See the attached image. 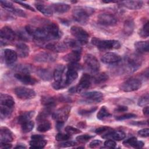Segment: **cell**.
<instances>
[{"label":"cell","mask_w":149,"mask_h":149,"mask_svg":"<svg viewBox=\"0 0 149 149\" xmlns=\"http://www.w3.org/2000/svg\"><path fill=\"white\" fill-rule=\"evenodd\" d=\"M94 12V9L83 6H77L73 8L72 11L74 19L78 23L84 24H86L89 17Z\"/></svg>","instance_id":"1"},{"label":"cell","mask_w":149,"mask_h":149,"mask_svg":"<svg viewBox=\"0 0 149 149\" xmlns=\"http://www.w3.org/2000/svg\"><path fill=\"white\" fill-rule=\"evenodd\" d=\"M91 42L100 49H118L120 47V44L119 41L115 40H101L97 38H93Z\"/></svg>","instance_id":"2"},{"label":"cell","mask_w":149,"mask_h":149,"mask_svg":"<svg viewBox=\"0 0 149 149\" xmlns=\"http://www.w3.org/2000/svg\"><path fill=\"white\" fill-rule=\"evenodd\" d=\"M141 65V59L137 55H131L125 59L124 70L127 72L136 71Z\"/></svg>","instance_id":"3"},{"label":"cell","mask_w":149,"mask_h":149,"mask_svg":"<svg viewBox=\"0 0 149 149\" xmlns=\"http://www.w3.org/2000/svg\"><path fill=\"white\" fill-rule=\"evenodd\" d=\"M70 32L72 36L74 37L81 44L87 42L89 38L88 34L81 27L73 26L70 29Z\"/></svg>","instance_id":"4"},{"label":"cell","mask_w":149,"mask_h":149,"mask_svg":"<svg viewBox=\"0 0 149 149\" xmlns=\"http://www.w3.org/2000/svg\"><path fill=\"white\" fill-rule=\"evenodd\" d=\"M141 85L140 80L136 78H130L123 82L121 86L120 89L125 92L133 91L138 90Z\"/></svg>","instance_id":"5"},{"label":"cell","mask_w":149,"mask_h":149,"mask_svg":"<svg viewBox=\"0 0 149 149\" xmlns=\"http://www.w3.org/2000/svg\"><path fill=\"white\" fill-rule=\"evenodd\" d=\"M15 93L16 96L22 100L32 99L34 98L36 95L34 90L22 86L16 87L15 89Z\"/></svg>","instance_id":"6"},{"label":"cell","mask_w":149,"mask_h":149,"mask_svg":"<svg viewBox=\"0 0 149 149\" xmlns=\"http://www.w3.org/2000/svg\"><path fill=\"white\" fill-rule=\"evenodd\" d=\"M97 20L100 24L104 26H113L117 23L116 17L112 14L107 13L100 14L97 17Z\"/></svg>","instance_id":"7"},{"label":"cell","mask_w":149,"mask_h":149,"mask_svg":"<svg viewBox=\"0 0 149 149\" xmlns=\"http://www.w3.org/2000/svg\"><path fill=\"white\" fill-rule=\"evenodd\" d=\"M70 111V107L69 106H65L61 108L56 110L52 114V118L56 120V122H65L69 115Z\"/></svg>","instance_id":"8"},{"label":"cell","mask_w":149,"mask_h":149,"mask_svg":"<svg viewBox=\"0 0 149 149\" xmlns=\"http://www.w3.org/2000/svg\"><path fill=\"white\" fill-rule=\"evenodd\" d=\"M91 81L92 78L89 74L87 73L83 74L81 77L78 84L75 87L76 92L80 93L88 88L91 84Z\"/></svg>","instance_id":"9"},{"label":"cell","mask_w":149,"mask_h":149,"mask_svg":"<svg viewBox=\"0 0 149 149\" xmlns=\"http://www.w3.org/2000/svg\"><path fill=\"white\" fill-rule=\"evenodd\" d=\"M86 65L93 72H97L100 69V63L97 58L92 54H87L84 58Z\"/></svg>","instance_id":"10"},{"label":"cell","mask_w":149,"mask_h":149,"mask_svg":"<svg viewBox=\"0 0 149 149\" xmlns=\"http://www.w3.org/2000/svg\"><path fill=\"white\" fill-rule=\"evenodd\" d=\"M31 140L30 141L31 148H42L47 144V141L42 135L34 134L31 137Z\"/></svg>","instance_id":"11"},{"label":"cell","mask_w":149,"mask_h":149,"mask_svg":"<svg viewBox=\"0 0 149 149\" xmlns=\"http://www.w3.org/2000/svg\"><path fill=\"white\" fill-rule=\"evenodd\" d=\"M121 59L120 56L114 52H107L101 58L102 62L106 64L117 63L120 62Z\"/></svg>","instance_id":"12"},{"label":"cell","mask_w":149,"mask_h":149,"mask_svg":"<svg viewBox=\"0 0 149 149\" xmlns=\"http://www.w3.org/2000/svg\"><path fill=\"white\" fill-rule=\"evenodd\" d=\"M15 77L19 81L27 85H33L37 82L36 80L27 73H17L15 74Z\"/></svg>","instance_id":"13"},{"label":"cell","mask_w":149,"mask_h":149,"mask_svg":"<svg viewBox=\"0 0 149 149\" xmlns=\"http://www.w3.org/2000/svg\"><path fill=\"white\" fill-rule=\"evenodd\" d=\"M55 59V55L49 52H40L37 54L34 57V60L38 62H52Z\"/></svg>","instance_id":"14"},{"label":"cell","mask_w":149,"mask_h":149,"mask_svg":"<svg viewBox=\"0 0 149 149\" xmlns=\"http://www.w3.org/2000/svg\"><path fill=\"white\" fill-rule=\"evenodd\" d=\"M0 140L1 143H9L13 140V133L7 127H2L0 129Z\"/></svg>","instance_id":"15"},{"label":"cell","mask_w":149,"mask_h":149,"mask_svg":"<svg viewBox=\"0 0 149 149\" xmlns=\"http://www.w3.org/2000/svg\"><path fill=\"white\" fill-rule=\"evenodd\" d=\"M0 104L1 107L13 109L15 106V101L10 95L1 94L0 96Z\"/></svg>","instance_id":"16"},{"label":"cell","mask_w":149,"mask_h":149,"mask_svg":"<svg viewBox=\"0 0 149 149\" xmlns=\"http://www.w3.org/2000/svg\"><path fill=\"white\" fill-rule=\"evenodd\" d=\"M126 137V134L123 131L120 130H117L115 131L113 130L104 134L102 136V137L104 139H112L117 141H119L121 140H123Z\"/></svg>","instance_id":"17"},{"label":"cell","mask_w":149,"mask_h":149,"mask_svg":"<svg viewBox=\"0 0 149 149\" xmlns=\"http://www.w3.org/2000/svg\"><path fill=\"white\" fill-rule=\"evenodd\" d=\"M4 59L7 65H12L14 63L17 58V52L11 49H5L3 52Z\"/></svg>","instance_id":"18"},{"label":"cell","mask_w":149,"mask_h":149,"mask_svg":"<svg viewBox=\"0 0 149 149\" xmlns=\"http://www.w3.org/2000/svg\"><path fill=\"white\" fill-rule=\"evenodd\" d=\"M82 96L91 102H100L103 98V94L100 91H90L87 93H84Z\"/></svg>","instance_id":"19"},{"label":"cell","mask_w":149,"mask_h":149,"mask_svg":"<svg viewBox=\"0 0 149 149\" xmlns=\"http://www.w3.org/2000/svg\"><path fill=\"white\" fill-rule=\"evenodd\" d=\"M81 58V51L80 50H73L72 52L65 55L63 59L65 61L69 62L70 63L77 62Z\"/></svg>","instance_id":"20"},{"label":"cell","mask_w":149,"mask_h":149,"mask_svg":"<svg viewBox=\"0 0 149 149\" xmlns=\"http://www.w3.org/2000/svg\"><path fill=\"white\" fill-rule=\"evenodd\" d=\"M0 36L2 40L4 39L8 41H13L15 38V32L11 28L8 26H5L1 29Z\"/></svg>","instance_id":"21"},{"label":"cell","mask_w":149,"mask_h":149,"mask_svg":"<svg viewBox=\"0 0 149 149\" xmlns=\"http://www.w3.org/2000/svg\"><path fill=\"white\" fill-rule=\"evenodd\" d=\"M45 48L51 51L58 52H64L68 49L64 42L60 43H48L45 45Z\"/></svg>","instance_id":"22"},{"label":"cell","mask_w":149,"mask_h":149,"mask_svg":"<svg viewBox=\"0 0 149 149\" xmlns=\"http://www.w3.org/2000/svg\"><path fill=\"white\" fill-rule=\"evenodd\" d=\"M65 67L63 65H58L54 70L53 77L55 81H61L65 80V76L64 77Z\"/></svg>","instance_id":"23"},{"label":"cell","mask_w":149,"mask_h":149,"mask_svg":"<svg viewBox=\"0 0 149 149\" xmlns=\"http://www.w3.org/2000/svg\"><path fill=\"white\" fill-rule=\"evenodd\" d=\"M122 5L132 10L140 9L143 6V2L141 1H125L121 2Z\"/></svg>","instance_id":"24"},{"label":"cell","mask_w":149,"mask_h":149,"mask_svg":"<svg viewBox=\"0 0 149 149\" xmlns=\"http://www.w3.org/2000/svg\"><path fill=\"white\" fill-rule=\"evenodd\" d=\"M53 12L54 11L58 13H64L69 11L70 8V6L67 4L64 3H56L52 5L51 6Z\"/></svg>","instance_id":"25"},{"label":"cell","mask_w":149,"mask_h":149,"mask_svg":"<svg viewBox=\"0 0 149 149\" xmlns=\"http://www.w3.org/2000/svg\"><path fill=\"white\" fill-rule=\"evenodd\" d=\"M17 54L20 58H26L29 54V48L24 43H19L16 45Z\"/></svg>","instance_id":"26"},{"label":"cell","mask_w":149,"mask_h":149,"mask_svg":"<svg viewBox=\"0 0 149 149\" xmlns=\"http://www.w3.org/2000/svg\"><path fill=\"white\" fill-rule=\"evenodd\" d=\"M123 144L125 146H130L135 148H141L144 146V143L141 141H138L137 139L134 137H130L125 140Z\"/></svg>","instance_id":"27"},{"label":"cell","mask_w":149,"mask_h":149,"mask_svg":"<svg viewBox=\"0 0 149 149\" xmlns=\"http://www.w3.org/2000/svg\"><path fill=\"white\" fill-rule=\"evenodd\" d=\"M36 9L42 13L43 15L47 16H51L53 14V10L51 6L45 5V4L41 3H36Z\"/></svg>","instance_id":"28"},{"label":"cell","mask_w":149,"mask_h":149,"mask_svg":"<svg viewBox=\"0 0 149 149\" xmlns=\"http://www.w3.org/2000/svg\"><path fill=\"white\" fill-rule=\"evenodd\" d=\"M77 71L72 69H68L65 74V81L66 85L68 86L70 84L77 78Z\"/></svg>","instance_id":"29"},{"label":"cell","mask_w":149,"mask_h":149,"mask_svg":"<svg viewBox=\"0 0 149 149\" xmlns=\"http://www.w3.org/2000/svg\"><path fill=\"white\" fill-rule=\"evenodd\" d=\"M136 49L140 53H144L147 52L148 51L149 44L148 41H137L134 44Z\"/></svg>","instance_id":"30"},{"label":"cell","mask_w":149,"mask_h":149,"mask_svg":"<svg viewBox=\"0 0 149 149\" xmlns=\"http://www.w3.org/2000/svg\"><path fill=\"white\" fill-rule=\"evenodd\" d=\"M37 75L44 80H50L52 77V73L46 69H38L37 70Z\"/></svg>","instance_id":"31"},{"label":"cell","mask_w":149,"mask_h":149,"mask_svg":"<svg viewBox=\"0 0 149 149\" xmlns=\"http://www.w3.org/2000/svg\"><path fill=\"white\" fill-rule=\"evenodd\" d=\"M134 22L132 20L129 19L125 21L123 26V31L124 33L127 36L132 34L134 30Z\"/></svg>","instance_id":"32"},{"label":"cell","mask_w":149,"mask_h":149,"mask_svg":"<svg viewBox=\"0 0 149 149\" xmlns=\"http://www.w3.org/2000/svg\"><path fill=\"white\" fill-rule=\"evenodd\" d=\"M67 47L69 48H73L74 50H80V43L76 40L72 38H66L63 41Z\"/></svg>","instance_id":"33"},{"label":"cell","mask_w":149,"mask_h":149,"mask_svg":"<svg viewBox=\"0 0 149 149\" xmlns=\"http://www.w3.org/2000/svg\"><path fill=\"white\" fill-rule=\"evenodd\" d=\"M41 104L46 107L48 109L52 108L56 105L55 99L48 96H44L41 97Z\"/></svg>","instance_id":"34"},{"label":"cell","mask_w":149,"mask_h":149,"mask_svg":"<svg viewBox=\"0 0 149 149\" xmlns=\"http://www.w3.org/2000/svg\"><path fill=\"white\" fill-rule=\"evenodd\" d=\"M34 111H29L25 112L21 114L17 119V121L20 124H22L27 121L30 120L31 118L34 116Z\"/></svg>","instance_id":"35"},{"label":"cell","mask_w":149,"mask_h":149,"mask_svg":"<svg viewBox=\"0 0 149 149\" xmlns=\"http://www.w3.org/2000/svg\"><path fill=\"white\" fill-rule=\"evenodd\" d=\"M108 75L107 73L103 72L95 75L92 79V81H93L94 83L95 84H101L106 81L108 79Z\"/></svg>","instance_id":"36"},{"label":"cell","mask_w":149,"mask_h":149,"mask_svg":"<svg viewBox=\"0 0 149 149\" xmlns=\"http://www.w3.org/2000/svg\"><path fill=\"white\" fill-rule=\"evenodd\" d=\"M110 116H111V114L105 106H103L100 108L97 115V118L100 120H103Z\"/></svg>","instance_id":"37"},{"label":"cell","mask_w":149,"mask_h":149,"mask_svg":"<svg viewBox=\"0 0 149 149\" xmlns=\"http://www.w3.org/2000/svg\"><path fill=\"white\" fill-rule=\"evenodd\" d=\"M51 123L47 121V120H44L42 122H41V123L38 125L37 126V130L41 133H44L45 132H47L51 129Z\"/></svg>","instance_id":"38"},{"label":"cell","mask_w":149,"mask_h":149,"mask_svg":"<svg viewBox=\"0 0 149 149\" xmlns=\"http://www.w3.org/2000/svg\"><path fill=\"white\" fill-rule=\"evenodd\" d=\"M22 130L23 133H28L30 132L34 127V123L33 121L29 120L22 124H21Z\"/></svg>","instance_id":"39"},{"label":"cell","mask_w":149,"mask_h":149,"mask_svg":"<svg viewBox=\"0 0 149 149\" xmlns=\"http://www.w3.org/2000/svg\"><path fill=\"white\" fill-rule=\"evenodd\" d=\"M148 102H149V96H148V94L147 93L143 95L141 97H140V98L138 100L137 104L139 106L144 107L147 105Z\"/></svg>","instance_id":"40"},{"label":"cell","mask_w":149,"mask_h":149,"mask_svg":"<svg viewBox=\"0 0 149 149\" xmlns=\"http://www.w3.org/2000/svg\"><path fill=\"white\" fill-rule=\"evenodd\" d=\"M1 6H2L3 8L9 10L10 12H13V11L15 9V7L13 6V4L12 2L7 1H0Z\"/></svg>","instance_id":"41"},{"label":"cell","mask_w":149,"mask_h":149,"mask_svg":"<svg viewBox=\"0 0 149 149\" xmlns=\"http://www.w3.org/2000/svg\"><path fill=\"white\" fill-rule=\"evenodd\" d=\"M139 35L142 38H147L148 37V22H147L141 28L139 31Z\"/></svg>","instance_id":"42"},{"label":"cell","mask_w":149,"mask_h":149,"mask_svg":"<svg viewBox=\"0 0 149 149\" xmlns=\"http://www.w3.org/2000/svg\"><path fill=\"white\" fill-rule=\"evenodd\" d=\"M93 137V136H91L89 134H83V135H80L77 136L76 140L80 143H86Z\"/></svg>","instance_id":"43"},{"label":"cell","mask_w":149,"mask_h":149,"mask_svg":"<svg viewBox=\"0 0 149 149\" xmlns=\"http://www.w3.org/2000/svg\"><path fill=\"white\" fill-rule=\"evenodd\" d=\"M113 129H111V127H107V126H101V127H100L97 129H95V133L97 134H105L111 130H112Z\"/></svg>","instance_id":"44"},{"label":"cell","mask_w":149,"mask_h":149,"mask_svg":"<svg viewBox=\"0 0 149 149\" xmlns=\"http://www.w3.org/2000/svg\"><path fill=\"white\" fill-rule=\"evenodd\" d=\"M97 107H93L89 109H81L79 111V114H80L81 116H87L90 114L94 112L95 111H96Z\"/></svg>","instance_id":"45"},{"label":"cell","mask_w":149,"mask_h":149,"mask_svg":"<svg viewBox=\"0 0 149 149\" xmlns=\"http://www.w3.org/2000/svg\"><path fill=\"white\" fill-rule=\"evenodd\" d=\"M65 131L66 132L69 134V135H72V134H77V133H79L81 132L80 130H79V129H76V128H74L73 127H72V126H66L65 127Z\"/></svg>","instance_id":"46"},{"label":"cell","mask_w":149,"mask_h":149,"mask_svg":"<svg viewBox=\"0 0 149 149\" xmlns=\"http://www.w3.org/2000/svg\"><path fill=\"white\" fill-rule=\"evenodd\" d=\"M70 138V135L69 134H64L62 133H59L56 135L55 139L57 141H66Z\"/></svg>","instance_id":"47"},{"label":"cell","mask_w":149,"mask_h":149,"mask_svg":"<svg viewBox=\"0 0 149 149\" xmlns=\"http://www.w3.org/2000/svg\"><path fill=\"white\" fill-rule=\"evenodd\" d=\"M136 115L134 113H126L119 116H117L116 118V119L118 120H125V119H131L133 118H136Z\"/></svg>","instance_id":"48"},{"label":"cell","mask_w":149,"mask_h":149,"mask_svg":"<svg viewBox=\"0 0 149 149\" xmlns=\"http://www.w3.org/2000/svg\"><path fill=\"white\" fill-rule=\"evenodd\" d=\"M116 143L113 140H112L111 139H109L108 140H107L104 143V146L105 147L107 148H115L116 147Z\"/></svg>","instance_id":"49"},{"label":"cell","mask_w":149,"mask_h":149,"mask_svg":"<svg viewBox=\"0 0 149 149\" xmlns=\"http://www.w3.org/2000/svg\"><path fill=\"white\" fill-rule=\"evenodd\" d=\"M138 134L141 137H148L149 136V129L148 128H146V129L140 130L138 132Z\"/></svg>","instance_id":"50"},{"label":"cell","mask_w":149,"mask_h":149,"mask_svg":"<svg viewBox=\"0 0 149 149\" xmlns=\"http://www.w3.org/2000/svg\"><path fill=\"white\" fill-rule=\"evenodd\" d=\"M76 144V142L73 141H66L64 143H62L59 144L60 147H72L74 146Z\"/></svg>","instance_id":"51"},{"label":"cell","mask_w":149,"mask_h":149,"mask_svg":"<svg viewBox=\"0 0 149 149\" xmlns=\"http://www.w3.org/2000/svg\"><path fill=\"white\" fill-rule=\"evenodd\" d=\"M68 69H72L77 71L79 70H80L81 69V67L79 64L77 63V62L70 63V64L68 66Z\"/></svg>","instance_id":"52"},{"label":"cell","mask_w":149,"mask_h":149,"mask_svg":"<svg viewBox=\"0 0 149 149\" xmlns=\"http://www.w3.org/2000/svg\"><path fill=\"white\" fill-rule=\"evenodd\" d=\"M15 2L19 4L20 5H21L22 6L24 7V8L27 9H29V10H30L31 11H35V10L34 9V8L33 7H31L30 5L27 4V3H26L24 2H21V1H15Z\"/></svg>","instance_id":"53"},{"label":"cell","mask_w":149,"mask_h":149,"mask_svg":"<svg viewBox=\"0 0 149 149\" xmlns=\"http://www.w3.org/2000/svg\"><path fill=\"white\" fill-rule=\"evenodd\" d=\"M101 144V141L99 140H93L89 144V147L90 148H95V147H98L100 144Z\"/></svg>","instance_id":"54"},{"label":"cell","mask_w":149,"mask_h":149,"mask_svg":"<svg viewBox=\"0 0 149 149\" xmlns=\"http://www.w3.org/2000/svg\"><path fill=\"white\" fill-rule=\"evenodd\" d=\"M18 36L19 38L23 40H28L29 37L26 36V33L23 32V31H19L18 32Z\"/></svg>","instance_id":"55"},{"label":"cell","mask_w":149,"mask_h":149,"mask_svg":"<svg viewBox=\"0 0 149 149\" xmlns=\"http://www.w3.org/2000/svg\"><path fill=\"white\" fill-rule=\"evenodd\" d=\"M127 110V107L125 106H119L115 109V111L117 112H122Z\"/></svg>","instance_id":"56"},{"label":"cell","mask_w":149,"mask_h":149,"mask_svg":"<svg viewBox=\"0 0 149 149\" xmlns=\"http://www.w3.org/2000/svg\"><path fill=\"white\" fill-rule=\"evenodd\" d=\"M131 125H135V126H141L144 125L145 124H147V123L145 122L144 121H137V122H133L130 123Z\"/></svg>","instance_id":"57"},{"label":"cell","mask_w":149,"mask_h":149,"mask_svg":"<svg viewBox=\"0 0 149 149\" xmlns=\"http://www.w3.org/2000/svg\"><path fill=\"white\" fill-rule=\"evenodd\" d=\"M0 147L1 148H10L12 147V144L8 143H1Z\"/></svg>","instance_id":"58"},{"label":"cell","mask_w":149,"mask_h":149,"mask_svg":"<svg viewBox=\"0 0 149 149\" xmlns=\"http://www.w3.org/2000/svg\"><path fill=\"white\" fill-rule=\"evenodd\" d=\"M143 113L144 115H146V116H148V113H149V110H148V107L147 106V107H145L143 109Z\"/></svg>","instance_id":"59"},{"label":"cell","mask_w":149,"mask_h":149,"mask_svg":"<svg viewBox=\"0 0 149 149\" xmlns=\"http://www.w3.org/2000/svg\"><path fill=\"white\" fill-rule=\"evenodd\" d=\"M63 122H57V123H56V128L58 130H59L61 129L63 125Z\"/></svg>","instance_id":"60"},{"label":"cell","mask_w":149,"mask_h":149,"mask_svg":"<svg viewBox=\"0 0 149 149\" xmlns=\"http://www.w3.org/2000/svg\"><path fill=\"white\" fill-rule=\"evenodd\" d=\"M15 148H26V147L23 146H17Z\"/></svg>","instance_id":"61"}]
</instances>
